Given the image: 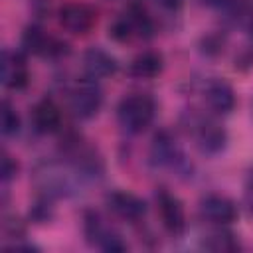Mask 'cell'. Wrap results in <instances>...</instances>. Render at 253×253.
Returning <instances> with one entry per match:
<instances>
[{
  "label": "cell",
  "mask_w": 253,
  "mask_h": 253,
  "mask_svg": "<svg viewBox=\"0 0 253 253\" xmlns=\"http://www.w3.org/2000/svg\"><path fill=\"white\" fill-rule=\"evenodd\" d=\"M156 115V103L150 95L130 93L121 99L117 107L119 123L128 132H142Z\"/></svg>",
  "instance_id": "obj_1"
},
{
  "label": "cell",
  "mask_w": 253,
  "mask_h": 253,
  "mask_svg": "<svg viewBox=\"0 0 253 253\" xmlns=\"http://www.w3.org/2000/svg\"><path fill=\"white\" fill-rule=\"evenodd\" d=\"M103 105V91L95 79L79 81L69 93V109L77 119H93Z\"/></svg>",
  "instance_id": "obj_2"
},
{
  "label": "cell",
  "mask_w": 253,
  "mask_h": 253,
  "mask_svg": "<svg viewBox=\"0 0 253 253\" xmlns=\"http://www.w3.org/2000/svg\"><path fill=\"white\" fill-rule=\"evenodd\" d=\"M59 24L69 34L85 36L97 24V10L85 2H67L59 8Z\"/></svg>",
  "instance_id": "obj_3"
},
{
  "label": "cell",
  "mask_w": 253,
  "mask_h": 253,
  "mask_svg": "<svg viewBox=\"0 0 253 253\" xmlns=\"http://www.w3.org/2000/svg\"><path fill=\"white\" fill-rule=\"evenodd\" d=\"M22 47L26 53H36V55H45V57H55L67 53V43L47 36L40 26H28L22 34Z\"/></svg>",
  "instance_id": "obj_4"
},
{
  "label": "cell",
  "mask_w": 253,
  "mask_h": 253,
  "mask_svg": "<svg viewBox=\"0 0 253 253\" xmlns=\"http://www.w3.org/2000/svg\"><path fill=\"white\" fill-rule=\"evenodd\" d=\"M0 69H2V85L6 89L20 91L30 83V69L20 51L4 49L0 59Z\"/></svg>",
  "instance_id": "obj_5"
},
{
  "label": "cell",
  "mask_w": 253,
  "mask_h": 253,
  "mask_svg": "<svg viewBox=\"0 0 253 253\" xmlns=\"http://www.w3.org/2000/svg\"><path fill=\"white\" fill-rule=\"evenodd\" d=\"M156 200H158V211H160L164 229L170 235H182L186 229V211L182 202L166 190H160Z\"/></svg>",
  "instance_id": "obj_6"
},
{
  "label": "cell",
  "mask_w": 253,
  "mask_h": 253,
  "mask_svg": "<svg viewBox=\"0 0 253 253\" xmlns=\"http://www.w3.org/2000/svg\"><path fill=\"white\" fill-rule=\"evenodd\" d=\"M200 213L210 223L225 225V223L235 221V217H237V206L227 196L208 194V196H204L200 200Z\"/></svg>",
  "instance_id": "obj_7"
},
{
  "label": "cell",
  "mask_w": 253,
  "mask_h": 253,
  "mask_svg": "<svg viewBox=\"0 0 253 253\" xmlns=\"http://www.w3.org/2000/svg\"><path fill=\"white\" fill-rule=\"evenodd\" d=\"M107 206L115 215H119L121 219L132 221V223L140 221L146 215V204L136 194H130L125 190L111 192L107 196Z\"/></svg>",
  "instance_id": "obj_8"
},
{
  "label": "cell",
  "mask_w": 253,
  "mask_h": 253,
  "mask_svg": "<svg viewBox=\"0 0 253 253\" xmlns=\"http://www.w3.org/2000/svg\"><path fill=\"white\" fill-rule=\"evenodd\" d=\"M83 67L91 79H103V77L115 75L119 69V63L103 47H89L83 53Z\"/></svg>",
  "instance_id": "obj_9"
},
{
  "label": "cell",
  "mask_w": 253,
  "mask_h": 253,
  "mask_svg": "<svg viewBox=\"0 0 253 253\" xmlns=\"http://www.w3.org/2000/svg\"><path fill=\"white\" fill-rule=\"evenodd\" d=\"M32 123H34V128L38 132H43V134L55 132L61 126V109L57 107V103L53 99L45 97L34 105Z\"/></svg>",
  "instance_id": "obj_10"
},
{
  "label": "cell",
  "mask_w": 253,
  "mask_h": 253,
  "mask_svg": "<svg viewBox=\"0 0 253 253\" xmlns=\"http://www.w3.org/2000/svg\"><path fill=\"white\" fill-rule=\"evenodd\" d=\"M206 101L211 111L217 115H227L235 109V91L233 87L223 79H211L206 87Z\"/></svg>",
  "instance_id": "obj_11"
},
{
  "label": "cell",
  "mask_w": 253,
  "mask_h": 253,
  "mask_svg": "<svg viewBox=\"0 0 253 253\" xmlns=\"http://www.w3.org/2000/svg\"><path fill=\"white\" fill-rule=\"evenodd\" d=\"M162 67H164L162 55H160L158 51L148 49V51L138 53V55L130 61L128 73H130L132 77H136V79H154L156 75H160Z\"/></svg>",
  "instance_id": "obj_12"
},
{
  "label": "cell",
  "mask_w": 253,
  "mask_h": 253,
  "mask_svg": "<svg viewBox=\"0 0 253 253\" xmlns=\"http://www.w3.org/2000/svg\"><path fill=\"white\" fill-rule=\"evenodd\" d=\"M198 146L206 154H215L225 146V130L213 123H202L198 128Z\"/></svg>",
  "instance_id": "obj_13"
},
{
  "label": "cell",
  "mask_w": 253,
  "mask_h": 253,
  "mask_svg": "<svg viewBox=\"0 0 253 253\" xmlns=\"http://www.w3.org/2000/svg\"><path fill=\"white\" fill-rule=\"evenodd\" d=\"M150 158L154 164H172L176 158V144L168 136V132H158L152 140Z\"/></svg>",
  "instance_id": "obj_14"
},
{
  "label": "cell",
  "mask_w": 253,
  "mask_h": 253,
  "mask_svg": "<svg viewBox=\"0 0 253 253\" xmlns=\"http://www.w3.org/2000/svg\"><path fill=\"white\" fill-rule=\"evenodd\" d=\"M206 247L211 251H237L239 241L229 231H217V233L210 235V239L206 241Z\"/></svg>",
  "instance_id": "obj_15"
},
{
  "label": "cell",
  "mask_w": 253,
  "mask_h": 253,
  "mask_svg": "<svg viewBox=\"0 0 253 253\" xmlns=\"http://www.w3.org/2000/svg\"><path fill=\"white\" fill-rule=\"evenodd\" d=\"M18 130H20V117L16 109L10 105V101H4L2 103V134L12 136Z\"/></svg>",
  "instance_id": "obj_16"
},
{
  "label": "cell",
  "mask_w": 253,
  "mask_h": 253,
  "mask_svg": "<svg viewBox=\"0 0 253 253\" xmlns=\"http://www.w3.org/2000/svg\"><path fill=\"white\" fill-rule=\"evenodd\" d=\"M97 245L103 249V251H111V253H115V251H125L126 249V243L123 241V237L121 235H117V233H113V231H103L101 233V237L97 239Z\"/></svg>",
  "instance_id": "obj_17"
},
{
  "label": "cell",
  "mask_w": 253,
  "mask_h": 253,
  "mask_svg": "<svg viewBox=\"0 0 253 253\" xmlns=\"http://www.w3.org/2000/svg\"><path fill=\"white\" fill-rule=\"evenodd\" d=\"M16 170H18V164L12 160V156H8L6 152H2V180L8 182L10 178L16 176Z\"/></svg>",
  "instance_id": "obj_18"
},
{
  "label": "cell",
  "mask_w": 253,
  "mask_h": 253,
  "mask_svg": "<svg viewBox=\"0 0 253 253\" xmlns=\"http://www.w3.org/2000/svg\"><path fill=\"white\" fill-rule=\"evenodd\" d=\"M49 215H51V210H49V204H45V202L36 204L34 210H32V217H34L36 221H40V223H42V221H47Z\"/></svg>",
  "instance_id": "obj_19"
},
{
  "label": "cell",
  "mask_w": 253,
  "mask_h": 253,
  "mask_svg": "<svg viewBox=\"0 0 253 253\" xmlns=\"http://www.w3.org/2000/svg\"><path fill=\"white\" fill-rule=\"evenodd\" d=\"M245 206H247L249 213H253V172L249 174L247 184H245Z\"/></svg>",
  "instance_id": "obj_20"
},
{
  "label": "cell",
  "mask_w": 253,
  "mask_h": 253,
  "mask_svg": "<svg viewBox=\"0 0 253 253\" xmlns=\"http://www.w3.org/2000/svg\"><path fill=\"white\" fill-rule=\"evenodd\" d=\"M182 2L184 0H154L156 6H160L162 10H168V12H176L182 8Z\"/></svg>",
  "instance_id": "obj_21"
}]
</instances>
